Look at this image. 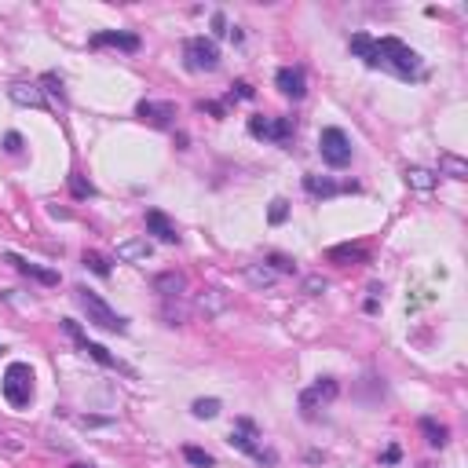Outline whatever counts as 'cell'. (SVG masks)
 I'll return each instance as SVG.
<instances>
[{"label": "cell", "mask_w": 468, "mask_h": 468, "mask_svg": "<svg viewBox=\"0 0 468 468\" xmlns=\"http://www.w3.org/2000/svg\"><path fill=\"white\" fill-rule=\"evenodd\" d=\"M92 48H118V51H139V37L136 33H121V30H103L88 40Z\"/></svg>", "instance_id": "5bb4252c"}, {"label": "cell", "mask_w": 468, "mask_h": 468, "mask_svg": "<svg viewBox=\"0 0 468 468\" xmlns=\"http://www.w3.org/2000/svg\"><path fill=\"white\" fill-rule=\"evenodd\" d=\"M77 300H81V307H84V315H88L92 325H99V330H106V333H129V318H121L99 293L81 286L77 289Z\"/></svg>", "instance_id": "7a4b0ae2"}, {"label": "cell", "mask_w": 468, "mask_h": 468, "mask_svg": "<svg viewBox=\"0 0 468 468\" xmlns=\"http://www.w3.org/2000/svg\"><path fill=\"white\" fill-rule=\"evenodd\" d=\"M406 183H410L414 191H432V187H435V176L428 172V168L410 165V168H406Z\"/></svg>", "instance_id": "603a6c76"}, {"label": "cell", "mask_w": 468, "mask_h": 468, "mask_svg": "<svg viewBox=\"0 0 468 468\" xmlns=\"http://www.w3.org/2000/svg\"><path fill=\"white\" fill-rule=\"evenodd\" d=\"M81 351H84V355H88V359H95L99 366H106V370H118V373H132L129 366L113 359V355H110V351H106L103 344H92V340H81Z\"/></svg>", "instance_id": "d6986e66"}, {"label": "cell", "mask_w": 468, "mask_h": 468, "mask_svg": "<svg viewBox=\"0 0 468 468\" xmlns=\"http://www.w3.org/2000/svg\"><path fill=\"white\" fill-rule=\"evenodd\" d=\"M70 468H92V465H70Z\"/></svg>", "instance_id": "ab89813d"}, {"label": "cell", "mask_w": 468, "mask_h": 468, "mask_svg": "<svg viewBox=\"0 0 468 468\" xmlns=\"http://www.w3.org/2000/svg\"><path fill=\"white\" fill-rule=\"evenodd\" d=\"M0 351H4V348H0Z\"/></svg>", "instance_id": "60d3db41"}, {"label": "cell", "mask_w": 468, "mask_h": 468, "mask_svg": "<svg viewBox=\"0 0 468 468\" xmlns=\"http://www.w3.org/2000/svg\"><path fill=\"white\" fill-rule=\"evenodd\" d=\"M81 424H84V428H106V424H113L110 417H95V414H84L81 417Z\"/></svg>", "instance_id": "e575fe53"}, {"label": "cell", "mask_w": 468, "mask_h": 468, "mask_svg": "<svg viewBox=\"0 0 468 468\" xmlns=\"http://www.w3.org/2000/svg\"><path fill=\"white\" fill-rule=\"evenodd\" d=\"M84 267H88L92 275H99V278H110V260L103 257V252H95V249H84Z\"/></svg>", "instance_id": "cb8c5ba5"}, {"label": "cell", "mask_w": 468, "mask_h": 468, "mask_svg": "<svg viewBox=\"0 0 468 468\" xmlns=\"http://www.w3.org/2000/svg\"><path fill=\"white\" fill-rule=\"evenodd\" d=\"M154 293H158L161 300H179V296L187 293V275L183 271H161L154 278Z\"/></svg>", "instance_id": "4fadbf2b"}, {"label": "cell", "mask_w": 468, "mask_h": 468, "mask_svg": "<svg viewBox=\"0 0 468 468\" xmlns=\"http://www.w3.org/2000/svg\"><path fill=\"white\" fill-rule=\"evenodd\" d=\"M136 118L139 121H150L154 129H172L176 106L172 103H154V99H143V103L136 106Z\"/></svg>", "instance_id": "9c48e42d"}, {"label": "cell", "mask_w": 468, "mask_h": 468, "mask_svg": "<svg viewBox=\"0 0 468 468\" xmlns=\"http://www.w3.org/2000/svg\"><path fill=\"white\" fill-rule=\"evenodd\" d=\"M147 234H154V238H158V242H165V245H176V242H179L176 223L168 220L161 209H147Z\"/></svg>", "instance_id": "8fae6325"}, {"label": "cell", "mask_w": 468, "mask_h": 468, "mask_svg": "<svg viewBox=\"0 0 468 468\" xmlns=\"http://www.w3.org/2000/svg\"><path fill=\"white\" fill-rule=\"evenodd\" d=\"M4 150H8V154H22V136H19V132H8V136H4Z\"/></svg>", "instance_id": "836d02e7"}, {"label": "cell", "mask_w": 468, "mask_h": 468, "mask_svg": "<svg viewBox=\"0 0 468 468\" xmlns=\"http://www.w3.org/2000/svg\"><path fill=\"white\" fill-rule=\"evenodd\" d=\"M337 395H340V385H337V380H333V377H318L307 392H300V410H304V417L315 414L318 403H333Z\"/></svg>", "instance_id": "ba28073f"}, {"label": "cell", "mask_w": 468, "mask_h": 468, "mask_svg": "<svg viewBox=\"0 0 468 468\" xmlns=\"http://www.w3.org/2000/svg\"><path fill=\"white\" fill-rule=\"evenodd\" d=\"M267 264H275V271H282V275H296V264H293L289 257H282V252H271V257H267Z\"/></svg>", "instance_id": "4dcf8cb0"}, {"label": "cell", "mask_w": 468, "mask_h": 468, "mask_svg": "<svg viewBox=\"0 0 468 468\" xmlns=\"http://www.w3.org/2000/svg\"><path fill=\"white\" fill-rule=\"evenodd\" d=\"M183 59H187V70H194V74H212L220 66V48L209 37H191L183 45Z\"/></svg>", "instance_id": "5b68a950"}, {"label": "cell", "mask_w": 468, "mask_h": 468, "mask_svg": "<svg viewBox=\"0 0 468 468\" xmlns=\"http://www.w3.org/2000/svg\"><path fill=\"white\" fill-rule=\"evenodd\" d=\"M197 307H202L205 315H220V311L231 307V296H227L223 289H205L202 296H197Z\"/></svg>", "instance_id": "ffe728a7"}, {"label": "cell", "mask_w": 468, "mask_h": 468, "mask_svg": "<svg viewBox=\"0 0 468 468\" xmlns=\"http://www.w3.org/2000/svg\"><path fill=\"white\" fill-rule=\"evenodd\" d=\"M421 432H424V439H428V446H446L450 443L446 424H439L435 417H421Z\"/></svg>", "instance_id": "7402d4cb"}, {"label": "cell", "mask_w": 468, "mask_h": 468, "mask_svg": "<svg viewBox=\"0 0 468 468\" xmlns=\"http://www.w3.org/2000/svg\"><path fill=\"white\" fill-rule=\"evenodd\" d=\"M234 99H252V84L249 81H234L231 92H227V103H234Z\"/></svg>", "instance_id": "f546056e"}, {"label": "cell", "mask_w": 468, "mask_h": 468, "mask_svg": "<svg viewBox=\"0 0 468 468\" xmlns=\"http://www.w3.org/2000/svg\"><path fill=\"white\" fill-rule=\"evenodd\" d=\"M249 136H257V139H271V143L278 147H286L289 139L296 136V121L293 118H249Z\"/></svg>", "instance_id": "52a82bcc"}, {"label": "cell", "mask_w": 468, "mask_h": 468, "mask_svg": "<svg viewBox=\"0 0 468 468\" xmlns=\"http://www.w3.org/2000/svg\"><path fill=\"white\" fill-rule=\"evenodd\" d=\"M304 289H307V293H322V289H325V278H307Z\"/></svg>", "instance_id": "74e56055"}, {"label": "cell", "mask_w": 468, "mask_h": 468, "mask_svg": "<svg viewBox=\"0 0 468 468\" xmlns=\"http://www.w3.org/2000/svg\"><path fill=\"white\" fill-rule=\"evenodd\" d=\"M70 191H74V197H92V194H95V187H92V183H84L77 172L70 176Z\"/></svg>", "instance_id": "1f68e13d"}, {"label": "cell", "mask_w": 468, "mask_h": 468, "mask_svg": "<svg viewBox=\"0 0 468 468\" xmlns=\"http://www.w3.org/2000/svg\"><path fill=\"white\" fill-rule=\"evenodd\" d=\"M183 458H187L194 468H212L216 461H212V453H205L202 446H183Z\"/></svg>", "instance_id": "484cf974"}, {"label": "cell", "mask_w": 468, "mask_h": 468, "mask_svg": "<svg viewBox=\"0 0 468 468\" xmlns=\"http://www.w3.org/2000/svg\"><path fill=\"white\" fill-rule=\"evenodd\" d=\"M212 33L216 37H227L231 30H227V19H223V11H216V15H212Z\"/></svg>", "instance_id": "d590c367"}, {"label": "cell", "mask_w": 468, "mask_h": 468, "mask_svg": "<svg viewBox=\"0 0 468 468\" xmlns=\"http://www.w3.org/2000/svg\"><path fill=\"white\" fill-rule=\"evenodd\" d=\"M8 99H11V103H19V106H33V110H45L48 106L45 92H40L37 84H22V81L8 88Z\"/></svg>", "instance_id": "2e32d148"}, {"label": "cell", "mask_w": 468, "mask_h": 468, "mask_svg": "<svg viewBox=\"0 0 468 468\" xmlns=\"http://www.w3.org/2000/svg\"><path fill=\"white\" fill-rule=\"evenodd\" d=\"M245 278H249L257 289H267V286L275 282V271H271V267H264V264H249V267H245Z\"/></svg>", "instance_id": "d4e9b609"}, {"label": "cell", "mask_w": 468, "mask_h": 468, "mask_svg": "<svg viewBox=\"0 0 468 468\" xmlns=\"http://www.w3.org/2000/svg\"><path fill=\"white\" fill-rule=\"evenodd\" d=\"M231 446L249 453V458H257V461H264V465H275L278 461L271 450L260 446V428H257V421H249V417H238L231 424Z\"/></svg>", "instance_id": "277c9868"}, {"label": "cell", "mask_w": 468, "mask_h": 468, "mask_svg": "<svg viewBox=\"0 0 468 468\" xmlns=\"http://www.w3.org/2000/svg\"><path fill=\"white\" fill-rule=\"evenodd\" d=\"M194 417H202V421H212L220 414V399H194Z\"/></svg>", "instance_id": "4316f807"}, {"label": "cell", "mask_w": 468, "mask_h": 468, "mask_svg": "<svg viewBox=\"0 0 468 468\" xmlns=\"http://www.w3.org/2000/svg\"><path fill=\"white\" fill-rule=\"evenodd\" d=\"M439 172L450 179H468V161L458 154H439Z\"/></svg>", "instance_id": "44dd1931"}, {"label": "cell", "mask_w": 468, "mask_h": 468, "mask_svg": "<svg viewBox=\"0 0 468 468\" xmlns=\"http://www.w3.org/2000/svg\"><path fill=\"white\" fill-rule=\"evenodd\" d=\"M11 267H15L19 275H26V278H33V282H40V286H59V275L51 271V267H37V264H30V260H22L19 252H8L4 257Z\"/></svg>", "instance_id": "7c38bea8"}, {"label": "cell", "mask_w": 468, "mask_h": 468, "mask_svg": "<svg viewBox=\"0 0 468 468\" xmlns=\"http://www.w3.org/2000/svg\"><path fill=\"white\" fill-rule=\"evenodd\" d=\"M165 318H168V325H179L183 318H187V307H172V300L165 304Z\"/></svg>", "instance_id": "d6a6232c"}, {"label": "cell", "mask_w": 468, "mask_h": 468, "mask_svg": "<svg viewBox=\"0 0 468 468\" xmlns=\"http://www.w3.org/2000/svg\"><path fill=\"white\" fill-rule=\"evenodd\" d=\"M318 154H322V161L330 165V168H344L351 165V139L344 129H322L318 136Z\"/></svg>", "instance_id": "8992f818"}, {"label": "cell", "mask_w": 468, "mask_h": 468, "mask_svg": "<svg viewBox=\"0 0 468 468\" xmlns=\"http://www.w3.org/2000/svg\"><path fill=\"white\" fill-rule=\"evenodd\" d=\"M40 84H48V92L59 99V103H66V92H63V77L59 74H45V77H40Z\"/></svg>", "instance_id": "f1b7e54d"}, {"label": "cell", "mask_w": 468, "mask_h": 468, "mask_svg": "<svg viewBox=\"0 0 468 468\" xmlns=\"http://www.w3.org/2000/svg\"><path fill=\"white\" fill-rule=\"evenodd\" d=\"M150 257H154V245L147 238H129V242L118 245V260H124V264H147Z\"/></svg>", "instance_id": "e0dca14e"}, {"label": "cell", "mask_w": 468, "mask_h": 468, "mask_svg": "<svg viewBox=\"0 0 468 468\" xmlns=\"http://www.w3.org/2000/svg\"><path fill=\"white\" fill-rule=\"evenodd\" d=\"M275 84H278V92L289 95V99H304L307 95V77H304L300 66H282L275 74Z\"/></svg>", "instance_id": "30bf717a"}, {"label": "cell", "mask_w": 468, "mask_h": 468, "mask_svg": "<svg viewBox=\"0 0 468 468\" xmlns=\"http://www.w3.org/2000/svg\"><path fill=\"white\" fill-rule=\"evenodd\" d=\"M267 220H271L275 227L289 220V202H286V197H275V202H271V209H267Z\"/></svg>", "instance_id": "83f0119b"}, {"label": "cell", "mask_w": 468, "mask_h": 468, "mask_svg": "<svg viewBox=\"0 0 468 468\" xmlns=\"http://www.w3.org/2000/svg\"><path fill=\"white\" fill-rule=\"evenodd\" d=\"M0 392L11 410H26L33 403V370L26 362H11L4 370V380H0Z\"/></svg>", "instance_id": "3957f363"}, {"label": "cell", "mask_w": 468, "mask_h": 468, "mask_svg": "<svg viewBox=\"0 0 468 468\" xmlns=\"http://www.w3.org/2000/svg\"><path fill=\"white\" fill-rule=\"evenodd\" d=\"M366 252L362 245H333V249H325V260L330 264H340V267H348V264H366Z\"/></svg>", "instance_id": "ac0fdd59"}, {"label": "cell", "mask_w": 468, "mask_h": 468, "mask_svg": "<svg viewBox=\"0 0 468 468\" xmlns=\"http://www.w3.org/2000/svg\"><path fill=\"white\" fill-rule=\"evenodd\" d=\"M304 191L311 197H333L340 191H359V183H333L330 176H304Z\"/></svg>", "instance_id": "9a60e30c"}, {"label": "cell", "mask_w": 468, "mask_h": 468, "mask_svg": "<svg viewBox=\"0 0 468 468\" xmlns=\"http://www.w3.org/2000/svg\"><path fill=\"white\" fill-rule=\"evenodd\" d=\"M348 48L359 55L366 66L373 70H388V74L403 77V81H414L421 77V55L403 45L399 37H370V33H355L348 40Z\"/></svg>", "instance_id": "6da1fadb"}, {"label": "cell", "mask_w": 468, "mask_h": 468, "mask_svg": "<svg viewBox=\"0 0 468 468\" xmlns=\"http://www.w3.org/2000/svg\"><path fill=\"white\" fill-rule=\"evenodd\" d=\"M197 110H202V113H212V118H223V106H220V103H197Z\"/></svg>", "instance_id": "8d00e7d4"}, {"label": "cell", "mask_w": 468, "mask_h": 468, "mask_svg": "<svg viewBox=\"0 0 468 468\" xmlns=\"http://www.w3.org/2000/svg\"><path fill=\"white\" fill-rule=\"evenodd\" d=\"M399 461V446H388V453H385V465H395Z\"/></svg>", "instance_id": "f35d334b"}]
</instances>
